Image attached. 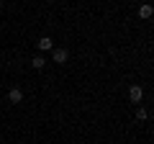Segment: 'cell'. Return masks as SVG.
<instances>
[{"label": "cell", "instance_id": "52a82bcc", "mask_svg": "<svg viewBox=\"0 0 154 144\" xmlns=\"http://www.w3.org/2000/svg\"><path fill=\"white\" fill-rule=\"evenodd\" d=\"M136 118H139V121H146V118H149L146 108H136Z\"/></svg>", "mask_w": 154, "mask_h": 144}, {"label": "cell", "instance_id": "6da1fadb", "mask_svg": "<svg viewBox=\"0 0 154 144\" xmlns=\"http://www.w3.org/2000/svg\"><path fill=\"white\" fill-rule=\"evenodd\" d=\"M141 98H144V88L141 85H131L128 88V100L131 103H141Z\"/></svg>", "mask_w": 154, "mask_h": 144}, {"label": "cell", "instance_id": "277c9868", "mask_svg": "<svg viewBox=\"0 0 154 144\" xmlns=\"http://www.w3.org/2000/svg\"><path fill=\"white\" fill-rule=\"evenodd\" d=\"M23 100V90L21 88H11V93H8V103H21Z\"/></svg>", "mask_w": 154, "mask_h": 144}, {"label": "cell", "instance_id": "8992f818", "mask_svg": "<svg viewBox=\"0 0 154 144\" xmlns=\"http://www.w3.org/2000/svg\"><path fill=\"white\" fill-rule=\"evenodd\" d=\"M31 67H33V70H44V67H46V59H44L41 54H36V57L31 59Z\"/></svg>", "mask_w": 154, "mask_h": 144}, {"label": "cell", "instance_id": "3957f363", "mask_svg": "<svg viewBox=\"0 0 154 144\" xmlns=\"http://www.w3.org/2000/svg\"><path fill=\"white\" fill-rule=\"evenodd\" d=\"M51 52H54V54H51V57H54V62H59V64H64L67 57H69V52L62 49V46H57V49H51Z\"/></svg>", "mask_w": 154, "mask_h": 144}, {"label": "cell", "instance_id": "7a4b0ae2", "mask_svg": "<svg viewBox=\"0 0 154 144\" xmlns=\"http://www.w3.org/2000/svg\"><path fill=\"white\" fill-rule=\"evenodd\" d=\"M36 46H38V52H51L54 49V39H51V36H41V39L36 41Z\"/></svg>", "mask_w": 154, "mask_h": 144}, {"label": "cell", "instance_id": "5b68a950", "mask_svg": "<svg viewBox=\"0 0 154 144\" xmlns=\"http://www.w3.org/2000/svg\"><path fill=\"white\" fill-rule=\"evenodd\" d=\"M139 16H141V18H152V16H154V5H149V3H144V5L139 8Z\"/></svg>", "mask_w": 154, "mask_h": 144}]
</instances>
